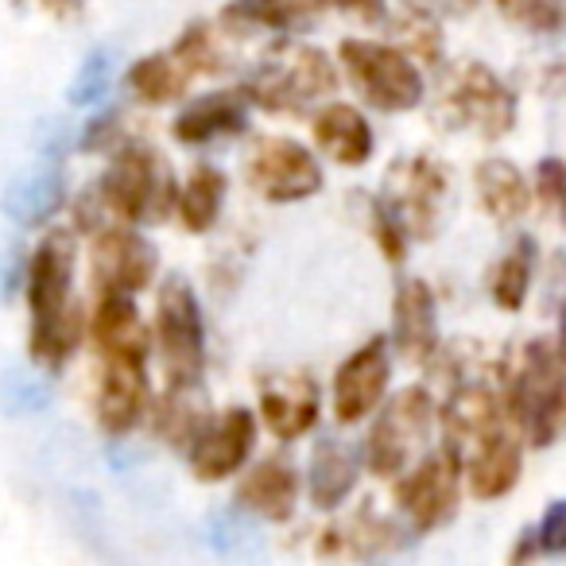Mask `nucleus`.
<instances>
[{"instance_id": "f3484780", "label": "nucleus", "mask_w": 566, "mask_h": 566, "mask_svg": "<svg viewBox=\"0 0 566 566\" xmlns=\"http://www.w3.org/2000/svg\"><path fill=\"white\" fill-rule=\"evenodd\" d=\"M140 357H102V377H97V423L105 434H128L148 411V377H144Z\"/></svg>"}, {"instance_id": "72a5a7b5", "label": "nucleus", "mask_w": 566, "mask_h": 566, "mask_svg": "<svg viewBox=\"0 0 566 566\" xmlns=\"http://www.w3.org/2000/svg\"><path fill=\"white\" fill-rule=\"evenodd\" d=\"M0 403L9 416H32V411H43L51 403V388L48 380L32 377V373L9 369L0 377Z\"/></svg>"}, {"instance_id": "473e14b6", "label": "nucleus", "mask_w": 566, "mask_h": 566, "mask_svg": "<svg viewBox=\"0 0 566 566\" xmlns=\"http://www.w3.org/2000/svg\"><path fill=\"white\" fill-rule=\"evenodd\" d=\"M512 28L532 35H566V0H496Z\"/></svg>"}, {"instance_id": "412c9836", "label": "nucleus", "mask_w": 566, "mask_h": 566, "mask_svg": "<svg viewBox=\"0 0 566 566\" xmlns=\"http://www.w3.org/2000/svg\"><path fill=\"white\" fill-rule=\"evenodd\" d=\"M249 128V97L244 90H218V94H202L190 102L187 109L175 117L171 133L179 144H213L221 136H241Z\"/></svg>"}, {"instance_id": "9d476101", "label": "nucleus", "mask_w": 566, "mask_h": 566, "mask_svg": "<svg viewBox=\"0 0 566 566\" xmlns=\"http://www.w3.org/2000/svg\"><path fill=\"white\" fill-rule=\"evenodd\" d=\"M450 175L439 159L416 156V159H396L385 175V198L380 202L392 210V218L403 226V233L416 241H431L439 229V213L447 202Z\"/></svg>"}, {"instance_id": "de8ad7c7", "label": "nucleus", "mask_w": 566, "mask_h": 566, "mask_svg": "<svg viewBox=\"0 0 566 566\" xmlns=\"http://www.w3.org/2000/svg\"><path fill=\"white\" fill-rule=\"evenodd\" d=\"M555 349H558V357L566 361V303H563V315H558V338H555Z\"/></svg>"}, {"instance_id": "a211bd4d", "label": "nucleus", "mask_w": 566, "mask_h": 566, "mask_svg": "<svg viewBox=\"0 0 566 566\" xmlns=\"http://www.w3.org/2000/svg\"><path fill=\"white\" fill-rule=\"evenodd\" d=\"M392 346L411 365H431V357L439 354V315H434V295L423 280H400L396 287Z\"/></svg>"}, {"instance_id": "39448f33", "label": "nucleus", "mask_w": 566, "mask_h": 566, "mask_svg": "<svg viewBox=\"0 0 566 566\" xmlns=\"http://www.w3.org/2000/svg\"><path fill=\"white\" fill-rule=\"evenodd\" d=\"M342 71L349 74L354 90L380 113H408L423 102V74L416 59L400 48L373 40H342L338 43Z\"/></svg>"}, {"instance_id": "f257e3e1", "label": "nucleus", "mask_w": 566, "mask_h": 566, "mask_svg": "<svg viewBox=\"0 0 566 566\" xmlns=\"http://www.w3.org/2000/svg\"><path fill=\"white\" fill-rule=\"evenodd\" d=\"M509 411L535 450L555 447L566 434V361L551 342L535 338L524 346L512 377Z\"/></svg>"}, {"instance_id": "a19ab883", "label": "nucleus", "mask_w": 566, "mask_h": 566, "mask_svg": "<svg viewBox=\"0 0 566 566\" xmlns=\"http://www.w3.org/2000/svg\"><path fill=\"white\" fill-rule=\"evenodd\" d=\"M24 268L28 256L17 241H0V303L12 300L20 292V283H24Z\"/></svg>"}, {"instance_id": "2f4dec72", "label": "nucleus", "mask_w": 566, "mask_h": 566, "mask_svg": "<svg viewBox=\"0 0 566 566\" xmlns=\"http://www.w3.org/2000/svg\"><path fill=\"white\" fill-rule=\"evenodd\" d=\"M78 342H82V311L71 307V315H63L59 323L35 326L32 338H28V349H32V357L40 365L59 369V365H66V357L78 349Z\"/></svg>"}, {"instance_id": "ea45409f", "label": "nucleus", "mask_w": 566, "mask_h": 566, "mask_svg": "<svg viewBox=\"0 0 566 566\" xmlns=\"http://www.w3.org/2000/svg\"><path fill=\"white\" fill-rule=\"evenodd\" d=\"M535 539H539V555H566V501L547 504L539 527H535Z\"/></svg>"}, {"instance_id": "49530a36", "label": "nucleus", "mask_w": 566, "mask_h": 566, "mask_svg": "<svg viewBox=\"0 0 566 566\" xmlns=\"http://www.w3.org/2000/svg\"><path fill=\"white\" fill-rule=\"evenodd\" d=\"M40 4H43L48 12H59V17H78L86 0H40Z\"/></svg>"}, {"instance_id": "7ed1b4c3", "label": "nucleus", "mask_w": 566, "mask_h": 566, "mask_svg": "<svg viewBox=\"0 0 566 566\" xmlns=\"http://www.w3.org/2000/svg\"><path fill=\"white\" fill-rule=\"evenodd\" d=\"M105 213L125 226H136L144 218H167L179 198L171 171L159 167V156L140 140H125L113 151L102 182H97Z\"/></svg>"}, {"instance_id": "37998d69", "label": "nucleus", "mask_w": 566, "mask_h": 566, "mask_svg": "<svg viewBox=\"0 0 566 566\" xmlns=\"http://www.w3.org/2000/svg\"><path fill=\"white\" fill-rule=\"evenodd\" d=\"M318 4H331L338 12H349V17L365 20V24H380L388 17L385 0H318Z\"/></svg>"}, {"instance_id": "dca6fc26", "label": "nucleus", "mask_w": 566, "mask_h": 566, "mask_svg": "<svg viewBox=\"0 0 566 566\" xmlns=\"http://www.w3.org/2000/svg\"><path fill=\"white\" fill-rule=\"evenodd\" d=\"M260 416L280 442H295L318 423V385L307 373H264L256 380Z\"/></svg>"}, {"instance_id": "6ab92c4d", "label": "nucleus", "mask_w": 566, "mask_h": 566, "mask_svg": "<svg viewBox=\"0 0 566 566\" xmlns=\"http://www.w3.org/2000/svg\"><path fill=\"white\" fill-rule=\"evenodd\" d=\"M66 202V179L59 156H43L40 164L24 167L17 179L4 190V213H9L17 226H48Z\"/></svg>"}, {"instance_id": "b1692460", "label": "nucleus", "mask_w": 566, "mask_h": 566, "mask_svg": "<svg viewBox=\"0 0 566 566\" xmlns=\"http://www.w3.org/2000/svg\"><path fill=\"white\" fill-rule=\"evenodd\" d=\"M403 547V532L392 520H380L373 509H361L357 516L326 527L318 535V555L326 558H373Z\"/></svg>"}, {"instance_id": "2eb2a0df", "label": "nucleus", "mask_w": 566, "mask_h": 566, "mask_svg": "<svg viewBox=\"0 0 566 566\" xmlns=\"http://www.w3.org/2000/svg\"><path fill=\"white\" fill-rule=\"evenodd\" d=\"M388 373H392L388 342L385 334H377L361 349H354L342 361V369L334 373V419L349 427V423H361L369 411H377L380 400H385Z\"/></svg>"}, {"instance_id": "58836bf2", "label": "nucleus", "mask_w": 566, "mask_h": 566, "mask_svg": "<svg viewBox=\"0 0 566 566\" xmlns=\"http://www.w3.org/2000/svg\"><path fill=\"white\" fill-rule=\"evenodd\" d=\"M400 35H403V43L423 59V63H439V24H434L427 12L411 9V17H408V24H403Z\"/></svg>"}, {"instance_id": "aec40b11", "label": "nucleus", "mask_w": 566, "mask_h": 566, "mask_svg": "<svg viewBox=\"0 0 566 566\" xmlns=\"http://www.w3.org/2000/svg\"><path fill=\"white\" fill-rule=\"evenodd\" d=\"M90 342H94L102 357H140V361H148L151 338L133 295L109 292V287L97 295V307L90 315Z\"/></svg>"}, {"instance_id": "cd10ccee", "label": "nucleus", "mask_w": 566, "mask_h": 566, "mask_svg": "<svg viewBox=\"0 0 566 566\" xmlns=\"http://www.w3.org/2000/svg\"><path fill=\"white\" fill-rule=\"evenodd\" d=\"M210 423V403L202 385H167V396L156 408V434L167 439L175 450H190L198 431Z\"/></svg>"}, {"instance_id": "f03ea898", "label": "nucleus", "mask_w": 566, "mask_h": 566, "mask_svg": "<svg viewBox=\"0 0 566 566\" xmlns=\"http://www.w3.org/2000/svg\"><path fill=\"white\" fill-rule=\"evenodd\" d=\"M241 90L264 113H307V105L338 90V74L311 43H280Z\"/></svg>"}, {"instance_id": "393cba45", "label": "nucleus", "mask_w": 566, "mask_h": 566, "mask_svg": "<svg viewBox=\"0 0 566 566\" xmlns=\"http://www.w3.org/2000/svg\"><path fill=\"white\" fill-rule=\"evenodd\" d=\"M315 144L342 167H365L373 159L369 120L346 102L323 105V113H315Z\"/></svg>"}, {"instance_id": "ddd939ff", "label": "nucleus", "mask_w": 566, "mask_h": 566, "mask_svg": "<svg viewBox=\"0 0 566 566\" xmlns=\"http://www.w3.org/2000/svg\"><path fill=\"white\" fill-rule=\"evenodd\" d=\"M256 442V419L249 408H229L221 416H210V423L198 431V439L190 442V473L206 485L226 481L229 473H237L252 454Z\"/></svg>"}, {"instance_id": "79ce46f5", "label": "nucleus", "mask_w": 566, "mask_h": 566, "mask_svg": "<svg viewBox=\"0 0 566 566\" xmlns=\"http://www.w3.org/2000/svg\"><path fill=\"white\" fill-rule=\"evenodd\" d=\"M120 140V117L117 113H102L86 125V136H82V151H105Z\"/></svg>"}, {"instance_id": "f8f14e48", "label": "nucleus", "mask_w": 566, "mask_h": 566, "mask_svg": "<svg viewBox=\"0 0 566 566\" xmlns=\"http://www.w3.org/2000/svg\"><path fill=\"white\" fill-rule=\"evenodd\" d=\"M156 244L144 233L128 229L125 221L120 226H105L97 229L94 237V283L97 292H128L140 295L144 287H151L156 280Z\"/></svg>"}, {"instance_id": "4c0bfd02", "label": "nucleus", "mask_w": 566, "mask_h": 566, "mask_svg": "<svg viewBox=\"0 0 566 566\" xmlns=\"http://www.w3.org/2000/svg\"><path fill=\"white\" fill-rule=\"evenodd\" d=\"M373 237H377V244H380V252H385L388 264H403L411 237L403 233V226L392 218V210H388L385 202H373Z\"/></svg>"}, {"instance_id": "423d86ee", "label": "nucleus", "mask_w": 566, "mask_h": 566, "mask_svg": "<svg viewBox=\"0 0 566 566\" xmlns=\"http://www.w3.org/2000/svg\"><path fill=\"white\" fill-rule=\"evenodd\" d=\"M156 338L164 354L167 385H195L206 365V326L202 307L182 275H167L156 295Z\"/></svg>"}, {"instance_id": "9b49d317", "label": "nucleus", "mask_w": 566, "mask_h": 566, "mask_svg": "<svg viewBox=\"0 0 566 566\" xmlns=\"http://www.w3.org/2000/svg\"><path fill=\"white\" fill-rule=\"evenodd\" d=\"M74 244L71 229H51L40 244L32 249L24 268L28 283V307H32V331L35 326H51L74 307L71 303V283H74Z\"/></svg>"}, {"instance_id": "e433bc0d", "label": "nucleus", "mask_w": 566, "mask_h": 566, "mask_svg": "<svg viewBox=\"0 0 566 566\" xmlns=\"http://www.w3.org/2000/svg\"><path fill=\"white\" fill-rule=\"evenodd\" d=\"M535 198H539V206L558 210L566 218V164L558 156L535 164Z\"/></svg>"}, {"instance_id": "c03bdc74", "label": "nucleus", "mask_w": 566, "mask_h": 566, "mask_svg": "<svg viewBox=\"0 0 566 566\" xmlns=\"http://www.w3.org/2000/svg\"><path fill=\"white\" fill-rule=\"evenodd\" d=\"M408 4L419 12H454V17H462V12H470L478 0H408Z\"/></svg>"}, {"instance_id": "c9c22d12", "label": "nucleus", "mask_w": 566, "mask_h": 566, "mask_svg": "<svg viewBox=\"0 0 566 566\" xmlns=\"http://www.w3.org/2000/svg\"><path fill=\"white\" fill-rule=\"evenodd\" d=\"M171 55L179 59L190 74H218V66H221V55L213 51L210 28L206 24H190L187 32L175 40Z\"/></svg>"}, {"instance_id": "a878e982", "label": "nucleus", "mask_w": 566, "mask_h": 566, "mask_svg": "<svg viewBox=\"0 0 566 566\" xmlns=\"http://www.w3.org/2000/svg\"><path fill=\"white\" fill-rule=\"evenodd\" d=\"M473 187H478L481 210H485L496 226H512V221L524 218L527 206H532L527 179L509 159H481V164L473 167Z\"/></svg>"}, {"instance_id": "bb28decb", "label": "nucleus", "mask_w": 566, "mask_h": 566, "mask_svg": "<svg viewBox=\"0 0 566 566\" xmlns=\"http://www.w3.org/2000/svg\"><path fill=\"white\" fill-rule=\"evenodd\" d=\"M318 0H229L221 24L233 35L252 32H295L311 20Z\"/></svg>"}, {"instance_id": "4be33fe9", "label": "nucleus", "mask_w": 566, "mask_h": 566, "mask_svg": "<svg viewBox=\"0 0 566 566\" xmlns=\"http://www.w3.org/2000/svg\"><path fill=\"white\" fill-rule=\"evenodd\" d=\"M295 496H300V478L280 458L252 465L237 481V509L249 512V516L272 520V524H287L295 516Z\"/></svg>"}, {"instance_id": "a18cd8bd", "label": "nucleus", "mask_w": 566, "mask_h": 566, "mask_svg": "<svg viewBox=\"0 0 566 566\" xmlns=\"http://www.w3.org/2000/svg\"><path fill=\"white\" fill-rule=\"evenodd\" d=\"M532 555H539V539H535V527H527V532L520 535L516 551L509 555V563H524V558H532Z\"/></svg>"}, {"instance_id": "5701e85b", "label": "nucleus", "mask_w": 566, "mask_h": 566, "mask_svg": "<svg viewBox=\"0 0 566 566\" xmlns=\"http://www.w3.org/2000/svg\"><path fill=\"white\" fill-rule=\"evenodd\" d=\"M361 478V458L338 434H323L311 454V473H307V489H311V504L318 512H334L349 501V493L357 489Z\"/></svg>"}, {"instance_id": "7c9ffc66", "label": "nucleus", "mask_w": 566, "mask_h": 566, "mask_svg": "<svg viewBox=\"0 0 566 566\" xmlns=\"http://www.w3.org/2000/svg\"><path fill=\"white\" fill-rule=\"evenodd\" d=\"M190 82V71L171 55V51H156V55H144L128 66V86L140 97L144 105H167L175 97H182Z\"/></svg>"}, {"instance_id": "4468645a", "label": "nucleus", "mask_w": 566, "mask_h": 566, "mask_svg": "<svg viewBox=\"0 0 566 566\" xmlns=\"http://www.w3.org/2000/svg\"><path fill=\"white\" fill-rule=\"evenodd\" d=\"M462 473L470 481V493L478 501H501L516 489L520 470H524V447H520L516 419H504L493 431H485L478 442L462 450Z\"/></svg>"}, {"instance_id": "c85d7f7f", "label": "nucleus", "mask_w": 566, "mask_h": 566, "mask_svg": "<svg viewBox=\"0 0 566 566\" xmlns=\"http://www.w3.org/2000/svg\"><path fill=\"white\" fill-rule=\"evenodd\" d=\"M221 206H226V175L213 164H195L182 182L179 198H175V210L182 218L187 233H206V229L218 226Z\"/></svg>"}, {"instance_id": "c756f323", "label": "nucleus", "mask_w": 566, "mask_h": 566, "mask_svg": "<svg viewBox=\"0 0 566 566\" xmlns=\"http://www.w3.org/2000/svg\"><path fill=\"white\" fill-rule=\"evenodd\" d=\"M535 256H539V244L535 237H516L509 252L496 260L493 275H489V295L501 311H520L527 303V287H532L535 275Z\"/></svg>"}, {"instance_id": "20e7f679", "label": "nucleus", "mask_w": 566, "mask_h": 566, "mask_svg": "<svg viewBox=\"0 0 566 566\" xmlns=\"http://www.w3.org/2000/svg\"><path fill=\"white\" fill-rule=\"evenodd\" d=\"M439 120L470 128L481 140H501L516 125V94L485 63H458L439 94Z\"/></svg>"}, {"instance_id": "0eeeda50", "label": "nucleus", "mask_w": 566, "mask_h": 566, "mask_svg": "<svg viewBox=\"0 0 566 566\" xmlns=\"http://www.w3.org/2000/svg\"><path fill=\"white\" fill-rule=\"evenodd\" d=\"M392 496L408 516L411 532L427 535L447 527L458 516V501H462V454L447 442L442 450L427 454L411 473L396 478Z\"/></svg>"}, {"instance_id": "6e6552de", "label": "nucleus", "mask_w": 566, "mask_h": 566, "mask_svg": "<svg viewBox=\"0 0 566 566\" xmlns=\"http://www.w3.org/2000/svg\"><path fill=\"white\" fill-rule=\"evenodd\" d=\"M434 403L427 388H403L385 403L380 419L373 423L369 439H365V465L373 478H400L408 470L411 454L423 447L427 431H431Z\"/></svg>"}, {"instance_id": "f704fd0d", "label": "nucleus", "mask_w": 566, "mask_h": 566, "mask_svg": "<svg viewBox=\"0 0 566 566\" xmlns=\"http://www.w3.org/2000/svg\"><path fill=\"white\" fill-rule=\"evenodd\" d=\"M109 86H113V55L105 48H97L82 59L78 74H74L71 105H102L105 94H109Z\"/></svg>"}, {"instance_id": "1a4fd4ad", "label": "nucleus", "mask_w": 566, "mask_h": 566, "mask_svg": "<svg viewBox=\"0 0 566 566\" xmlns=\"http://www.w3.org/2000/svg\"><path fill=\"white\" fill-rule=\"evenodd\" d=\"M244 179L264 202H307L323 190V167L287 136H260L244 156Z\"/></svg>"}]
</instances>
